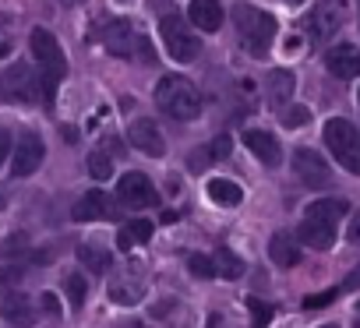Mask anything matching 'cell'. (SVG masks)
<instances>
[{
  "instance_id": "1",
  "label": "cell",
  "mask_w": 360,
  "mask_h": 328,
  "mask_svg": "<svg viewBox=\"0 0 360 328\" xmlns=\"http://www.w3.org/2000/svg\"><path fill=\"white\" fill-rule=\"evenodd\" d=\"M349 212V202L346 198H318L307 205L304 219H300V230H297V240H304L307 247L314 251H328L335 244V226L339 219Z\"/></svg>"
},
{
  "instance_id": "2",
  "label": "cell",
  "mask_w": 360,
  "mask_h": 328,
  "mask_svg": "<svg viewBox=\"0 0 360 328\" xmlns=\"http://www.w3.org/2000/svg\"><path fill=\"white\" fill-rule=\"evenodd\" d=\"M155 106L169 117V120H198L202 113V92L184 78V74H162L155 81Z\"/></svg>"
},
{
  "instance_id": "3",
  "label": "cell",
  "mask_w": 360,
  "mask_h": 328,
  "mask_svg": "<svg viewBox=\"0 0 360 328\" xmlns=\"http://www.w3.org/2000/svg\"><path fill=\"white\" fill-rule=\"evenodd\" d=\"M29 46H32L36 64L43 67V96H46V103H53L57 81H60L64 71H68V57H64V50H60V43H57V36H53L50 29H32Z\"/></svg>"
},
{
  "instance_id": "4",
  "label": "cell",
  "mask_w": 360,
  "mask_h": 328,
  "mask_svg": "<svg viewBox=\"0 0 360 328\" xmlns=\"http://www.w3.org/2000/svg\"><path fill=\"white\" fill-rule=\"evenodd\" d=\"M233 22H237V32H240V39H244L248 53H255V57H265V53L272 50L279 25H276V18H272L269 11L244 4V8H237V11H233Z\"/></svg>"
},
{
  "instance_id": "5",
  "label": "cell",
  "mask_w": 360,
  "mask_h": 328,
  "mask_svg": "<svg viewBox=\"0 0 360 328\" xmlns=\"http://www.w3.org/2000/svg\"><path fill=\"white\" fill-rule=\"evenodd\" d=\"M325 148L335 155V162L342 170H349L353 177H360V131L346 120V117H332L321 131Z\"/></svg>"
},
{
  "instance_id": "6",
  "label": "cell",
  "mask_w": 360,
  "mask_h": 328,
  "mask_svg": "<svg viewBox=\"0 0 360 328\" xmlns=\"http://www.w3.org/2000/svg\"><path fill=\"white\" fill-rule=\"evenodd\" d=\"M159 36H162V46L169 50V57L180 64H191L202 57V39L191 32V25L180 15H166L159 22Z\"/></svg>"
},
{
  "instance_id": "7",
  "label": "cell",
  "mask_w": 360,
  "mask_h": 328,
  "mask_svg": "<svg viewBox=\"0 0 360 328\" xmlns=\"http://www.w3.org/2000/svg\"><path fill=\"white\" fill-rule=\"evenodd\" d=\"M39 81L36 71L29 64H11L8 71H0V103H15V106H29L39 99Z\"/></svg>"
},
{
  "instance_id": "8",
  "label": "cell",
  "mask_w": 360,
  "mask_h": 328,
  "mask_svg": "<svg viewBox=\"0 0 360 328\" xmlns=\"http://www.w3.org/2000/svg\"><path fill=\"white\" fill-rule=\"evenodd\" d=\"M103 46H106V53H113V57H141V60H152V50H148V43L138 36V29L131 25V22H124V18H117V22H110L106 29H103Z\"/></svg>"
},
{
  "instance_id": "9",
  "label": "cell",
  "mask_w": 360,
  "mask_h": 328,
  "mask_svg": "<svg viewBox=\"0 0 360 328\" xmlns=\"http://www.w3.org/2000/svg\"><path fill=\"white\" fill-rule=\"evenodd\" d=\"M293 173H297V181L304 188H314V191H321V188L332 184V170H328V162L321 159V152L304 148V145L293 148Z\"/></svg>"
},
{
  "instance_id": "10",
  "label": "cell",
  "mask_w": 360,
  "mask_h": 328,
  "mask_svg": "<svg viewBox=\"0 0 360 328\" xmlns=\"http://www.w3.org/2000/svg\"><path fill=\"white\" fill-rule=\"evenodd\" d=\"M43 155H46L43 138L36 131H22V138L15 145V159H11V173L15 177H32L43 166Z\"/></svg>"
},
{
  "instance_id": "11",
  "label": "cell",
  "mask_w": 360,
  "mask_h": 328,
  "mask_svg": "<svg viewBox=\"0 0 360 328\" xmlns=\"http://www.w3.org/2000/svg\"><path fill=\"white\" fill-rule=\"evenodd\" d=\"M342 22H346V11H342L339 0H321V4L311 11V18H307L311 39H318V43L332 39V36L342 29Z\"/></svg>"
},
{
  "instance_id": "12",
  "label": "cell",
  "mask_w": 360,
  "mask_h": 328,
  "mask_svg": "<svg viewBox=\"0 0 360 328\" xmlns=\"http://www.w3.org/2000/svg\"><path fill=\"white\" fill-rule=\"evenodd\" d=\"M117 198H120L124 205H131V209H148V205L159 202L152 181H148L145 173H138V170H131V173L120 177V184H117Z\"/></svg>"
},
{
  "instance_id": "13",
  "label": "cell",
  "mask_w": 360,
  "mask_h": 328,
  "mask_svg": "<svg viewBox=\"0 0 360 328\" xmlns=\"http://www.w3.org/2000/svg\"><path fill=\"white\" fill-rule=\"evenodd\" d=\"M127 138H131V145H134L138 152H145V155H152V159H162V155H166L162 131H159V127H155V120H148V117H138V120H131V127H127Z\"/></svg>"
},
{
  "instance_id": "14",
  "label": "cell",
  "mask_w": 360,
  "mask_h": 328,
  "mask_svg": "<svg viewBox=\"0 0 360 328\" xmlns=\"http://www.w3.org/2000/svg\"><path fill=\"white\" fill-rule=\"evenodd\" d=\"M71 216H75L78 223H96V219H117L120 209L106 198V191H89V195H82V202L75 205Z\"/></svg>"
},
{
  "instance_id": "15",
  "label": "cell",
  "mask_w": 360,
  "mask_h": 328,
  "mask_svg": "<svg viewBox=\"0 0 360 328\" xmlns=\"http://www.w3.org/2000/svg\"><path fill=\"white\" fill-rule=\"evenodd\" d=\"M325 67H328V74H335V78H360V46H349V43H342V46H332L328 53H325Z\"/></svg>"
},
{
  "instance_id": "16",
  "label": "cell",
  "mask_w": 360,
  "mask_h": 328,
  "mask_svg": "<svg viewBox=\"0 0 360 328\" xmlns=\"http://www.w3.org/2000/svg\"><path fill=\"white\" fill-rule=\"evenodd\" d=\"M0 317H8V324H15V328H29V324H36V307L29 303V296H22V293H0Z\"/></svg>"
},
{
  "instance_id": "17",
  "label": "cell",
  "mask_w": 360,
  "mask_h": 328,
  "mask_svg": "<svg viewBox=\"0 0 360 328\" xmlns=\"http://www.w3.org/2000/svg\"><path fill=\"white\" fill-rule=\"evenodd\" d=\"M244 145L265 162V166H276L279 162V155H283V148H279V141L269 134V131H244Z\"/></svg>"
},
{
  "instance_id": "18",
  "label": "cell",
  "mask_w": 360,
  "mask_h": 328,
  "mask_svg": "<svg viewBox=\"0 0 360 328\" xmlns=\"http://www.w3.org/2000/svg\"><path fill=\"white\" fill-rule=\"evenodd\" d=\"M191 25L202 32H216L223 25V4L219 0H191Z\"/></svg>"
},
{
  "instance_id": "19",
  "label": "cell",
  "mask_w": 360,
  "mask_h": 328,
  "mask_svg": "<svg viewBox=\"0 0 360 328\" xmlns=\"http://www.w3.org/2000/svg\"><path fill=\"white\" fill-rule=\"evenodd\" d=\"M269 258H272L279 268H293V265L300 261V244H297V237L276 233V237L269 240Z\"/></svg>"
},
{
  "instance_id": "20",
  "label": "cell",
  "mask_w": 360,
  "mask_h": 328,
  "mask_svg": "<svg viewBox=\"0 0 360 328\" xmlns=\"http://www.w3.org/2000/svg\"><path fill=\"white\" fill-rule=\"evenodd\" d=\"M290 92H293V74L290 71L279 67V71L265 74V99H269V106H286Z\"/></svg>"
},
{
  "instance_id": "21",
  "label": "cell",
  "mask_w": 360,
  "mask_h": 328,
  "mask_svg": "<svg viewBox=\"0 0 360 328\" xmlns=\"http://www.w3.org/2000/svg\"><path fill=\"white\" fill-rule=\"evenodd\" d=\"M148 240H152V223H148V219H134V223H127V226L117 233V244H120L124 251L145 247Z\"/></svg>"
},
{
  "instance_id": "22",
  "label": "cell",
  "mask_w": 360,
  "mask_h": 328,
  "mask_svg": "<svg viewBox=\"0 0 360 328\" xmlns=\"http://www.w3.org/2000/svg\"><path fill=\"white\" fill-rule=\"evenodd\" d=\"M205 191H209V198H212L216 205H223V209H237V205H240V198H244V191H240L233 181H219V177H216V181H209V188H205Z\"/></svg>"
},
{
  "instance_id": "23",
  "label": "cell",
  "mask_w": 360,
  "mask_h": 328,
  "mask_svg": "<svg viewBox=\"0 0 360 328\" xmlns=\"http://www.w3.org/2000/svg\"><path fill=\"white\" fill-rule=\"evenodd\" d=\"M78 261H82L89 272H96V275H103V272L113 265L110 251H103V247H96V244H82V247H78Z\"/></svg>"
},
{
  "instance_id": "24",
  "label": "cell",
  "mask_w": 360,
  "mask_h": 328,
  "mask_svg": "<svg viewBox=\"0 0 360 328\" xmlns=\"http://www.w3.org/2000/svg\"><path fill=\"white\" fill-rule=\"evenodd\" d=\"M212 265H216V272H219L223 279H240V275H244V261H240L230 247H219L216 258H212Z\"/></svg>"
},
{
  "instance_id": "25",
  "label": "cell",
  "mask_w": 360,
  "mask_h": 328,
  "mask_svg": "<svg viewBox=\"0 0 360 328\" xmlns=\"http://www.w3.org/2000/svg\"><path fill=\"white\" fill-rule=\"evenodd\" d=\"M89 173H92L96 181H106V177H113V155H110L106 148H96V152L89 155Z\"/></svg>"
},
{
  "instance_id": "26",
  "label": "cell",
  "mask_w": 360,
  "mask_h": 328,
  "mask_svg": "<svg viewBox=\"0 0 360 328\" xmlns=\"http://www.w3.org/2000/svg\"><path fill=\"white\" fill-rule=\"evenodd\" d=\"M145 296V289H141V282H113V289H110V300L113 303H138Z\"/></svg>"
},
{
  "instance_id": "27",
  "label": "cell",
  "mask_w": 360,
  "mask_h": 328,
  "mask_svg": "<svg viewBox=\"0 0 360 328\" xmlns=\"http://www.w3.org/2000/svg\"><path fill=\"white\" fill-rule=\"evenodd\" d=\"M25 251H29V233H22V230L0 240V258H18V254H25Z\"/></svg>"
},
{
  "instance_id": "28",
  "label": "cell",
  "mask_w": 360,
  "mask_h": 328,
  "mask_svg": "<svg viewBox=\"0 0 360 328\" xmlns=\"http://www.w3.org/2000/svg\"><path fill=\"white\" fill-rule=\"evenodd\" d=\"M64 289H68V300H71V307L78 310L82 303H85V296H89V282L75 272V275H68V282H64Z\"/></svg>"
},
{
  "instance_id": "29",
  "label": "cell",
  "mask_w": 360,
  "mask_h": 328,
  "mask_svg": "<svg viewBox=\"0 0 360 328\" xmlns=\"http://www.w3.org/2000/svg\"><path fill=\"white\" fill-rule=\"evenodd\" d=\"M248 310L255 314V328H265V324L276 317V307L265 303V300H258V296H248Z\"/></svg>"
},
{
  "instance_id": "30",
  "label": "cell",
  "mask_w": 360,
  "mask_h": 328,
  "mask_svg": "<svg viewBox=\"0 0 360 328\" xmlns=\"http://www.w3.org/2000/svg\"><path fill=\"white\" fill-rule=\"evenodd\" d=\"M188 272H191L195 279H212V275H216V265H212L209 254H191V258H188Z\"/></svg>"
},
{
  "instance_id": "31",
  "label": "cell",
  "mask_w": 360,
  "mask_h": 328,
  "mask_svg": "<svg viewBox=\"0 0 360 328\" xmlns=\"http://www.w3.org/2000/svg\"><path fill=\"white\" fill-rule=\"evenodd\" d=\"M22 279H25L22 265H0V293H11Z\"/></svg>"
},
{
  "instance_id": "32",
  "label": "cell",
  "mask_w": 360,
  "mask_h": 328,
  "mask_svg": "<svg viewBox=\"0 0 360 328\" xmlns=\"http://www.w3.org/2000/svg\"><path fill=\"white\" fill-rule=\"evenodd\" d=\"M307 120H311V110H307V106H290V110H283V127H290V131L304 127Z\"/></svg>"
},
{
  "instance_id": "33",
  "label": "cell",
  "mask_w": 360,
  "mask_h": 328,
  "mask_svg": "<svg viewBox=\"0 0 360 328\" xmlns=\"http://www.w3.org/2000/svg\"><path fill=\"white\" fill-rule=\"evenodd\" d=\"M205 148H209V152H205V159H230V138H226V134L212 138Z\"/></svg>"
},
{
  "instance_id": "34",
  "label": "cell",
  "mask_w": 360,
  "mask_h": 328,
  "mask_svg": "<svg viewBox=\"0 0 360 328\" xmlns=\"http://www.w3.org/2000/svg\"><path fill=\"white\" fill-rule=\"evenodd\" d=\"M339 296V289L332 286V289H325V293H314V296H304V307L307 310H314V307H325V303H332Z\"/></svg>"
},
{
  "instance_id": "35",
  "label": "cell",
  "mask_w": 360,
  "mask_h": 328,
  "mask_svg": "<svg viewBox=\"0 0 360 328\" xmlns=\"http://www.w3.org/2000/svg\"><path fill=\"white\" fill-rule=\"evenodd\" d=\"M346 240H349V244H360V212H353L349 230H346Z\"/></svg>"
},
{
  "instance_id": "36",
  "label": "cell",
  "mask_w": 360,
  "mask_h": 328,
  "mask_svg": "<svg viewBox=\"0 0 360 328\" xmlns=\"http://www.w3.org/2000/svg\"><path fill=\"white\" fill-rule=\"evenodd\" d=\"M8 152H15V148H11V134H8V131H0V166H4Z\"/></svg>"
},
{
  "instance_id": "37",
  "label": "cell",
  "mask_w": 360,
  "mask_h": 328,
  "mask_svg": "<svg viewBox=\"0 0 360 328\" xmlns=\"http://www.w3.org/2000/svg\"><path fill=\"white\" fill-rule=\"evenodd\" d=\"M342 289H360V265L346 275V282H342Z\"/></svg>"
},
{
  "instance_id": "38",
  "label": "cell",
  "mask_w": 360,
  "mask_h": 328,
  "mask_svg": "<svg viewBox=\"0 0 360 328\" xmlns=\"http://www.w3.org/2000/svg\"><path fill=\"white\" fill-rule=\"evenodd\" d=\"M43 307H46L50 314H60V303H57V296H53V293H46V296H43Z\"/></svg>"
},
{
  "instance_id": "39",
  "label": "cell",
  "mask_w": 360,
  "mask_h": 328,
  "mask_svg": "<svg viewBox=\"0 0 360 328\" xmlns=\"http://www.w3.org/2000/svg\"><path fill=\"white\" fill-rule=\"evenodd\" d=\"M8 53H11V43H0V60H4Z\"/></svg>"
},
{
  "instance_id": "40",
  "label": "cell",
  "mask_w": 360,
  "mask_h": 328,
  "mask_svg": "<svg viewBox=\"0 0 360 328\" xmlns=\"http://www.w3.org/2000/svg\"><path fill=\"white\" fill-rule=\"evenodd\" d=\"M4 205H8V202H4V195H0V212H4Z\"/></svg>"
},
{
  "instance_id": "41",
  "label": "cell",
  "mask_w": 360,
  "mask_h": 328,
  "mask_svg": "<svg viewBox=\"0 0 360 328\" xmlns=\"http://www.w3.org/2000/svg\"><path fill=\"white\" fill-rule=\"evenodd\" d=\"M321 328H339V324H321Z\"/></svg>"
},
{
  "instance_id": "42",
  "label": "cell",
  "mask_w": 360,
  "mask_h": 328,
  "mask_svg": "<svg viewBox=\"0 0 360 328\" xmlns=\"http://www.w3.org/2000/svg\"><path fill=\"white\" fill-rule=\"evenodd\" d=\"M290 4H304V0H290Z\"/></svg>"
},
{
  "instance_id": "43",
  "label": "cell",
  "mask_w": 360,
  "mask_h": 328,
  "mask_svg": "<svg viewBox=\"0 0 360 328\" xmlns=\"http://www.w3.org/2000/svg\"><path fill=\"white\" fill-rule=\"evenodd\" d=\"M209 328H219V324H216V321H212V324H209Z\"/></svg>"
},
{
  "instance_id": "44",
  "label": "cell",
  "mask_w": 360,
  "mask_h": 328,
  "mask_svg": "<svg viewBox=\"0 0 360 328\" xmlns=\"http://www.w3.org/2000/svg\"><path fill=\"white\" fill-rule=\"evenodd\" d=\"M356 8H360V0H356Z\"/></svg>"
},
{
  "instance_id": "45",
  "label": "cell",
  "mask_w": 360,
  "mask_h": 328,
  "mask_svg": "<svg viewBox=\"0 0 360 328\" xmlns=\"http://www.w3.org/2000/svg\"><path fill=\"white\" fill-rule=\"evenodd\" d=\"M356 103H360V96H356Z\"/></svg>"
},
{
  "instance_id": "46",
  "label": "cell",
  "mask_w": 360,
  "mask_h": 328,
  "mask_svg": "<svg viewBox=\"0 0 360 328\" xmlns=\"http://www.w3.org/2000/svg\"><path fill=\"white\" fill-rule=\"evenodd\" d=\"M356 307H360V303H356Z\"/></svg>"
}]
</instances>
